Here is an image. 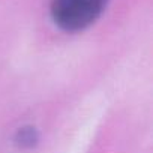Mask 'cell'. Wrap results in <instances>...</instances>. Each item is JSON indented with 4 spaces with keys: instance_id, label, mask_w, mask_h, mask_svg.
I'll list each match as a JSON object with an SVG mask.
<instances>
[{
    "instance_id": "1",
    "label": "cell",
    "mask_w": 153,
    "mask_h": 153,
    "mask_svg": "<svg viewBox=\"0 0 153 153\" xmlns=\"http://www.w3.org/2000/svg\"><path fill=\"white\" fill-rule=\"evenodd\" d=\"M108 0H53L50 14L54 24L68 33L90 27L105 11Z\"/></svg>"
},
{
    "instance_id": "2",
    "label": "cell",
    "mask_w": 153,
    "mask_h": 153,
    "mask_svg": "<svg viewBox=\"0 0 153 153\" xmlns=\"http://www.w3.org/2000/svg\"><path fill=\"white\" fill-rule=\"evenodd\" d=\"M15 144L20 149H32L39 141V134L33 126H23L15 134Z\"/></svg>"
}]
</instances>
